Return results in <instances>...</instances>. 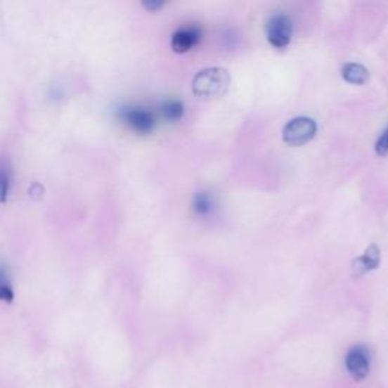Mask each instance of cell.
<instances>
[{"label":"cell","instance_id":"obj_10","mask_svg":"<svg viewBox=\"0 0 388 388\" xmlns=\"http://www.w3.org/2000/svg\"><path fill=\"white\" fill-rule=\"evenodd\" d=\"M161 114L162 117L169 122H178L183 115V105L181 101L169 99L161 105Z\"/></svg>","mask_w":388,"mask_h":388},{"label":"cell","instance_id":"obj_12","mask_svg":"<svg viewBox=\"0 0 388 388\" xmlns=\"http://www.w3.org/2000/svg\"><path fill=\"white\" fill-rule=\"evenodd\" d=\"M9 193V174L8 172L0 167V202H5Z\"/></svg>","mask_w":388,"mask_h":388},{"label":"cell","instance_id":"obj_5","mask_svg":"<svg viewBox=\"0 0 388 388\" xmlns=\"http://www.w3.org/2000/svg\"><path fill=\"white\" fill-rule=\"evenodd\" d=\"M346 368L356 382L366 380L370 372V355L364 346H354L346 355Z\"/></svg>","mask_w":388,"mask_h":388},{"label":"cell","instance_id":"obj_7","mask_svg":"<svg viewBox=\"0 0 388 388\" xmlns=\"http://www.w3.org/2000/svg\"><path fill=\"white\" fill-rule=\"evenodd\" d=\"M381 263V252L380 247L376 245H370L364 254L361 257H358L354 259L352 263V269H354V275L355 276H361L367 271H372L375 269H377Z\"/></svg>","mask_w":388,"mask_h":388},{"label":"cell","instance_id":"obj_3","mask_svg":"<svg viewBox=\"0 0 388 388\" xmlns=\"http://www.w3.org/2000/svg\"><path fill=\"white\" fill-rule=\"evenodd\" d=\"M119 117L124 124L138 134H150L155 126H157V119L155 114L143 106H123L119 111Z\"/></svg>","mask_w":388,"mask_h":388},{"label":"cell","instance_id":"obj_1","mask_svg":"<svg viewBox=\"0 0 388 388\" xmlns=\"http://www.w3.org/2000/svg\"><path fill=\"white\" fill-rule=\"evenodd\" d=\"M231 76L226 69L209 67L200 70L193 79V91L198 97H220L228 91Z\"/></svg>","mask_w":388,"mask_h":388},{"label":"cell","instance_id":"obj_2","mask_svg":"<svg viewBox=\"0 0 388 388\" xmlns=\"http://www.w3.org/2000/svg\"><path fill=\"white\" fill-rule=\"evenodd\" d=\"M317 123L309 117H296L290 120L283 129V140L288 146H304L314 138Z\"/></svg>","mask_w":388,"mask_h":388},{"label":"cell","instance_id":"obj_11","mask_svg":"<svg viewBox=\"0 0 388 388\" xmlns=\"http://www.w3.org/2000/svg\"><path fill=\"white\" fill-rule=\"evenodd\" d=\"M0 300L6 304H11L14 300V290L4 273H0Z\"/></svg>","mask_w":388,"mask_h":388},{"label":"cell","instance_id":"obj_13","mask_svg":"<svg viewBox=\"0 0 388 388\" xmlns=\"http://www.w3.org/2000/svg\"><path fill=\"white\" fill-rule=\"evenodd\" d=\"M376 153L380 155V157H385V155H388V128L380 135V138H377L376 141Z\"/></svg>","mask_w":388,"mask_h":388},{"label":"cell","instance_id":"obj_4","mask_svg":"<svg viewBox=\"0 0 388 388\" xmlns=\"http://www.w3.org/2000/svg\"><path fill=\"white\" fill-rule=\"evenodd\" d=\"M293 35V23L285 14H275L267 23V40L276 48H284L290 44Z\"/></svg>","mask_w":388,"mask_h":388},{"label":"cell","instance_id":"obj_8","mask_svg":"<svg viewBox=\"0 0 388 388\" xmlns=\"http://www.w3.org/2000/svg\"><path fill=\"white\" fill-rule=\"evenodd\" d=\"M342 75H343L344 81H347L349 84H355V85H361V84L367 82L368 76H370V73H368V70L363 64H356V63L346 64L343 67Z\"/></svg>","mask_w":388,"mask_h":388},{"label":"cell","instance_id":"obj_14","mask_svg":"<svg viewBox=\"0 0 388 388\" xmlns=\"http://www.w3.org/2000/svg\"><path fill=\"white\" fill-rule=\"evenodd\" d=\"M143 5H144V8L150 9V11H155V9H160L164 4L162 2H144Z\"/></svg>","mask_w":388,"mask_h":388},{"label":"cell","instance_id":"obj_6","mask_svg":"<svg viewBox=\"0 0 388 388\" xmlns=\"http://www.w3.org/2000/svg\"><path fill=\"white\" fill-rule=\"evenodd\" d=\"M202 32L198 26H186L172 35V48L176 53H186L200 41Z\"/></svg>","mask_w":388,"mask_h":388},{"label":"cell","instance_id":"obj_9","mask_svg":"<svg viewBox=\"0 0 388 388\" xmlns=\"http://www.w3.org/2000/svg\"><path fill=\"white\" fill-rule=\"evenodd\" d=\"M193 207L199 216H209L216 208V200L209 193H198L194 196Z\"/></svg>","mask_w":388,"mask_h":388}]
</instances>
